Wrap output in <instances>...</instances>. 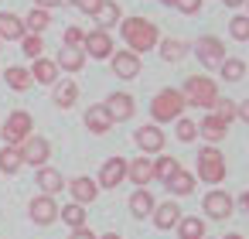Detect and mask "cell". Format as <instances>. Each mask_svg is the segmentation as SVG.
I'll list each match as a JSON object with an SVG mask.
<instances>
[{"instance_id": "6da1fadb", "label": "cell", "mask_w": 249, "mask_h": 239, "mask_svg": "<svg viewBox=\"0 0 249 239\" xmlns=\"http://www.w3.org/2000/svg\"><path fill=\"white\" fill-rule=\"evenodd\" d=\"M120 31H123V41L130 45L133 55H137V52H150V48L157 45V24H150V21H143V18H126Z\"/></svg>"}, {"instance_id": "7a4b0ae2", "label": "cell", "mask_w": 249, "mask_h": 239, "mask_svg": "<svg viewBox=\"0 0 249 239\" xmlns=\"http://www.w3.org/2000/svg\"><path fill=\"white\" fill-rule=\"evenodd\" d=\"M31 133H35V120H31V113H24V110H14V113L4 120V127H0L4 147H21Z\"/></svg>"}, {"instance_id": "3957f363", "label": "cell", "mask_w": 249, "mask_h": 239, "mask_svg": "<svg viewBox=\"0 0 249 239\" xmlns=\"http://www.w3.org/2000/svg\"><path fill=\"white\" fill-rule=\"evenodd\" d=\"M184 103L188 106H201V110H212L215 106V99H218V89H215V82L208 79V75H191L188 82H184Z\"/></svg>"}, {"instance_id": "277c9868", "label": "cell", "mask_w": 249, "mask_h": 239, "mask_svg": "<svg viewBox=\"0 0 249 239\" xmlns=\"http://www.w3.org/2000/svg\"><path fill=\"white\" fill-rule=\"evenodd\" d=\"M184 96L178 92V89H160L157 96H154V103H150V113H154V120L157 123H171V120H181V113H184Z\"/></svg>"}, {"instance_id": "5b68a950", "label": "cell", "mask_w": 249, "mask_h": 239, "mask_svg": "<svg viewBox=\"0 0 249 239\" xmlns=\"http://www.w3.org/2000/svg\"><path fill=\"white\" fill-rule=\"evenodd\" d=\"M198 178L208 181V184H218V181L225 178V157H222V150L205 147V150L198 154Z\"/></svg>"}, {"instance_id": "8992f818", "label": "cell", "mask_w": 249, "mask_h": 239, "mask_svg": "<svg viewBox=\"0 0 249 239\" xmlns=\"http://www.w3.org/2000/svg\"><path fill=\"white\" fill-rule=\"evenodd\" d=\"M21 157H24V164H31V167H45L48 157H52V144H48L45 137L31 133V137L21 144Z\"/></svg>"}, {"instance_id": "52a82bcc", "label": "cell", "mask_w": 249, "mask_h": 239, "mask_svg": "<svg viewBox=\"0 0 249 239\" xmlns=\"http://www.w3.org/2000/svg\"><path fill=\"white\" fill-rule=\"evenodd\" d=\"M28 215H31V222H38V225H52V222L58 219V202H55L52 195H38V198H31Z\"/></svg>"}, {"instance_id": "ba28073f", "label": "cell", "mask_w": 249, "mask_h": 239, "mask_svg": "<svg viewBox=\"0 0 249 239\" xmlns=\"http://www.w3.org/2000/svg\"><path fill=\"white\" fill-rule=\"evenodd\" d=\"M82 52H86L89 58H109V55H113V38H109V31H89L86 41H82Z\"/></svg>"}, {"instance_id": "9c48e42d", "label": "cell", "mask_w": 249, "mask_h": 239, "mask_svg": "<svg viewBox=\"0 0 249 239\" xmlns=\"http://www.w3.org/2000/svg\"><path fill=\"white\" fill-rule=\"evenodd\" d=\"M198 58H201L205 69H218L225 62V45L218 38H201L198 41Z\"/></svg>"}, {"instance_id": "30bf717a", "label": "cell", "mask_w": 249, "mask_h": 239, "mask_svg": "<svg viewBox=\"0 0 249 239\" xmlns=\"http://www.w3.org/2000/svg\"><path fill=\"white\" fill-rule=\"evenodd\" d=\"M120 181H126V161L123 157H109L99 171V188H120Z\"/></svg>"}, {"instance_id": "8fae6325", "label": "cell", "mask_w": 249, "mask_h": 239, "mask_svg": "<svg viewBox=\"0 0 249 239\" xmlns=\"http://www.w3.org/2000/svg\"><path fill=\"white\" fill-rule=\"evenodd\" d=\"M232 195L229 191H208L205 195V215L208 219H229L232 215Z\"/></svg>"}, {"instance_id": "7c38bea8", "label": "cell", "mask_w": 249, "mask_h": 239, "mask_svg": "<svg viewBox=\"0 0 249 239\" xmlns=\"http://www.w3.org/2000/svg\"><path fill=\"white\" fill-rule=\"evenodd\" d=\"M126 178H130L137 188H147V184L154 181V161H147V157L126 161Z\"/></svg>"}, {"instance_id": "4fadbf2b", "label": "cell", "mask_w": 249, "mask_h": 239, "mask_svg": "<svg viewBox=\"0 0 249 239\" xmlns=\"http://www.w3.org/2000/svg\"><path fill=\"white\" fill-rule=\"evenodd\" d=\"M103 106H106V113L113 116V123H116V120H130V116H133V96H126V92H113Z\"/></svg>"}, {"instance_id": "5bb4252c", "label": "cell", "mask_w": 249, "mask_h": 239, "mask_svg": "<svg viewBox=\"0 0 249 239\" xmlns=\"http://www.w3.org/2000/svg\"><path fill=\"white\" fill-rule=\"evenodd\" d=\"M133 140H137V147H140L143 154H157V150L164 147V133H160V127H140V130L133 133Z\"/></svg>"}, {"instance_id": "9a60e30c", "label": "cell", "mask_w": 249, "mask_h": 239, "mask_svg": "<svg viewBox=\"0 0 249 239\" xmlns=\"http://www.w3.org/2000/svg\"><path fill=\"white\" fill-rule=\"evenodd\" d=\"M69 191H72L75 205H89V202H96L99 184H96L92 178H72V181H69Z\"/></svg>"}, {"instance_id": "2e32d148", "label": "cell", "mask_w": 249, "mask_h": 239, "mask_svg": "<svg viewBox=\"0 0 249 239\" xmlns=\"http://www.w3.org/2000/svg\"><path fill=\"white\" fill-rule=\"evenodd\" d=\"M24 35L28 31H24V21L18 14H11V11L0 14V41H21Z\"/></svg>"}, {"instance_id": "e0dca14e", "label": "cell", "mask_w": 249, "mask_h": 239, "mask_svg": "<svg viewBox=\"0 0 249 239\" xmlns=\"http://www.w3.org/2000/svg\"><path fill=\"white\" fill-rule=\"evenodd\" d=\"M109 58H113V72H116L120 79H137L140 58H137L133 52H116V55H109Z\"/></svg>"}, {"instance_id": "ac0fdd59", "label": "cell", "mask_w": 249, "mask_h": 239, "mask_svg": "<svg viewBox=\"0 0 249 239\" xmlns=\"http://www.w3.org/2000/svg\"><path fill=\"white\" fill-rule=\"evenodd\" d=\"M38 188H41V195H58L62 188H65V178H62V171H55V167H38Z\"/></svg>"}, {"instance_id": "d6986e66", "label": "cell", "mask_w": 249, "mask_h": 239, "mask_svg": "<svg viewBox=\"0 0 249 239\" xmlns=\"http://www.w3.org/2000/svg\"><path fill=\"white\" fill-rule=\"evenodd\" d=\"M181 222V208L174 202H164V205H154V225L157 229H174Z\"/></svg>"}, {"instance_id": "ffe728a7", "label": "cell", "mask_w": 249, "mask_h": 239, "mask_svg": "<svg viewBox=\"0 0 249 239\" xmlns=\"http://www.w3.org/2000/svg\"><path fill=\"white\" fill-rule=\"evenodd\" d=\"M31 79H35V82H41V86H55V82H58V65H55L52 58H35Z\"/></svg>"}, {"instance_id": "44dd1931", "label": "cell", "mask_w": 249, "mask_h": 239, "mask_svg": "<svg viewBox=\"0 0 249 239\" xmlns=\"http://www.w3.org/2000/svg\"><path fill=\"white\" fill-rule=\"evenodd\" d=\"M86 127H89L92 133H109L113 116L106 113V106H89V110H86Z\"/></svg>"}, {"instance_id": "7402d4cb", "label": "cell", "mask_w": 249, "mask_h": 239, "mask_svg": "<svg viewBox=\"0 0 249 239\" xmlns=\"http://www.w3.org/2000/svg\"><path fill=\"white\" fill-rule=\"evenodd\" d=\"M4 79H7V86H11L14 92H28V89L35 86V79H31V69H21V65H11V69L4 72Z\"/></svg>"}, {"instance_id": "603a6c76", "label": "cell", "mask_w": 249, "mask_h": 239, "mask_svg": "<svg viewBox=\"0 0 249 239\" xmlns=\"http://www.w3.org/2000/svg\"><path fill=\"white\" fill-rule=\"evenodd\" d=\"M75 99H79V86H75L72 79H62V82H55V106H58V110H69V106H75Z\"/></svg>"}, {"instance_id": "cb8c5ba5", "label": "cell", "mask_w": 249, "mask_h": 239, "mask_svg": "<svg viewBox=\"0 0 249 239\" xmlns=\"http://www.w3.org/2000/svg\"><path fill=\"white\" fill-rule=\"evenodd\" d=\"M96 21H99V31H109L120 18H123V11H120V4H113V0H103V4H99V11L92 14Z\"/></svg>"}, {"instance_id": "d4e9b609", "label": "cell", "mask_w": 249, "mask_h": 239, "mask_svg": "<svg viewBox=\"0 0 249 239\" xmlns=\"http://www.w3.org/2000/svg\"><path fill=\"white\" fill-rule=\"evenodd\" d=\"M55 65L65 69V72H79V69L86 65V52H82V48H62L58 58H55Z\"/></svg>"}, {"instance_id": "484cf974", "label": "cell", "mask_w": 249, "mask_h": 239, "mask_svg": "<svg viewBox=\"0 0 249 239\" xmlns=\"http://www.w3.org/2000/svg\"><path fill=\"white\" fill-rule=\"evenodd\" d=\"M198 133H201L205 140H212V144H215V140H222V137L229 133V123H222V120L212 113V116H205V120L198 123Z\"/></svg>"}, {"instance_id": "4316f807", "label": "cell", "mask_w": 249, "mask_h": 239, "mask_svg": "<svg viewBox=\"0 0 249 239\" xmlns=\"http://www.w3.org/2000/svg\"><path fill=\"white\" fill-rule=\"evenodd\" d=\"M130 212H133L137 219L150 215V212H154V195H150L147 188H137V191L130 195Z\"/></svg>"}, {"instance_id": "83f0119b", "label": "cell", "mask_w": 249, "mask_h": 239, "mask_svg": "<svg viewBox=\"0 0 249 239\" xmlns=\"http://www.w3.org/2000/svg\"><path fill=\"white\" fill-rule=\"evenodd\" d=\"M21 167H24L21 147H4V150H0V171H4V174H18Z\"/></svg>"}, {"instance_id": "f1b7e54d", "label": "cell", "mask_w": 249, "mask_h": 239, "mask_svg": "<svg viewBox=\"0 0 249 239\" xmlns=\"http://www.w3.org/2000/svg\"><path fill=\"white\" fill-rule=\"evenodd\" d=\"M48 24H52V14L41 11V7H35V11L24 18V31H28V35H41V31H48Z\"/></svg>"}, {"instance_id": "f546056e", "label": "cell", "mask_w": 249, "mask_h": 239, "mask_svg": "<svg viewBox=\"0 0 249 239\" xmlns=\"http://www.w3.org/2000/svg\"><path fill=\"white\" fill-rule=\"evenodd\" d=\"M178 232H181V239H205V222L198 215H188L178 222Z\"/></svg>"}, {"instance_id": "4dcf8cb0", "label": "cell", "mask_w": 249, "mask_h": 239, "mask_svg": "<svg viewBox=\"0 0 249 239\" xmlns=\"http://www.w3.org/2000/svg\"><path fill=\"white\" fill-rule=\"evenodd\" d=\"M178 171H181L178 157H157V161H154V178H160L164 184H167V181H171Z\"/></svg>"}, {"instance_id": "1f68e13d", "label": "cell", "mask_w": 249, "mask_h": 239, "mask_svg": "<svg viewBox=\"0 0 249 239\" xmlns=\"http://www.w3.org/2000/svg\"><path fill=\"white\" fill-rule=\"evenodd\" d=\"M184 52H188V45H184V41H178V38L160 41V58H164V62H181V58H184Z\"/></svg>"}, {"instance_id": "d6a6232c", "label": "cell", "mask_w": 249, "mask_h": 239, "mask_svg": "<svg viewBox=\"0 0 249 239\" xmlns=\"http://www.w3.org/2000/svg\"><path fill=\"white\" fill-rule=\"evenodd\" d=\"M58 215H62V222H69L72 229H82L86 225V205H65V208H58Z\"/></svg>"}, {"instance_id": "836d02e7", "label": "cell", "mask_w": 249, "mask_h": 239, "mask_svg": "<svg viewBox=\"0 0 249 239\" xmlns=\"http://www.w3.org/2000/svg\"><path fill=\"white\" fill-rule=\"evenodd\" d=\"M218 72H222V79H225V82H239V79L246 75V65H242L239 58H225V62L218 65Z\"/></svg>"}, {"instance_id": "e575fe53", "label": "cell", "mask_w": 249, "mask_h": 239, "mask_svg": "<svg viewBox=\"0 0 249 239\" xmlns=\"http://www.w3.org/2000/svg\"><path fill=\"white\" fill-rule=\"evenodd\" d=\"M167 188H171L174 195H191V188H195V174H188V171H178V174L167 181Z\"/></svg>"}, {"instance_id": "d590c367", "label": "cell", "mask_w": 249, "mask_h": 239, "mask_svg": "<svg viewBox=\"0 0 249 239\" xmlns=\"http://www.w3.org/2000/svg\"><path fill=\"white\" fill-rule=\"evenodd\" d=\"M21 48H24V55H28V58H41L45 41H41V35H24V38H21Z\"/></svg>"}, {"instance_id": "8d00e7d4", "label": "cell", "mask_w": 249, "mask_h": 239, "mask_svg": "<svg viewBox=\"0 0 249 239\" xmlns=\"http://www.w3.org/2000/svg\"><path fill=\"white\" fill-rule=\"evenodd\" d=\"M212 110H215V116H218L222 123H232V120H235V103H232V99H222V96H218Z\"/></svg>"}, {"instance_id": "74e56055", "label": "cell", "mask_w": 249, "mask_h": 239, "mask_svg": "<svg viewBox=\"0 0 249 239\" xmlns=\"http://www.w3.org/2000/svg\"><path fill=\"white\" fill-rule=\"evenodd\" d=\"M229 31H232L235 41H249V18H246V14L232 18V21H229Z\"/></svg>"}, {"instance_id": "f35d334b", "label": "cell", "mask_w": 249, "mask_h": 239, "mask_svg": "<svg viewBox=\"0 0 249 239\" xmlns=\"http://www.w3.org/2000/svg\"><path fill=\"white\" fill-rule=\"evenodd\" d=\"M195 137H198V123H195V120H178V140L188 144V140H195Z\"/></svg>"}, {"instance_id": "ab89813d", "label": "cell", "mask_w": 249, "mask_h": 239, "mask_svg": "<svg viewBox=\"0 0 249 239\" xmlns=\"http://www.w3.org/2000/svg\"><path fill=\"white\" fill-rule=\"evenodd\" d=\"M82 41H86L82 28H65V48H82Z\"/></svg>"}, {"instance_id": "60d3db41", "label": "cell", "mask_w": 249, "mask_h": 239, "mask_svg": "<svg viewBox=\"0 0 249 239\" xmlns=\"http://www.w3.org/2000/svg\"><path fill=\"white\" fill-rule=\"evenodd\" d=\"M174 7H178L181 14H198V11H201V0H174Z\"/></svg>"}, {"instance_id": "b9f144b4", "label": "cell", "mask_w": 249, "mask_h": 239, "mask_svg": "<svg viewBox=\"0 0 249 239\" xmlns=\"http://www.w3.org/2000/svg\"><path fill=\"white\" fill-rule=\"evenodd\" d=\"M72 4L82 11V14H96L99 11V4H103V0H72Z\"/></svg>"}, {"instance_id": "7bdbcfd3", "label": "cell", "mask_w": 249, "mask_h": 239, "mask_svg": "<svg viewBox=\"0 0 249 239\" xmlns=\"http://www.w3.org/2000/svg\"><path fill=\"white\" fill-rule=\"evenodd\" d=\"M69 239H96V232L82 225V229H72V236H69Z\"/></svg>"}, {"instance_id": "ee69618b", "label": "cell", "mask_w": 249, "mask_h": 239, "mask_svg": "<svg viewBox=\"0 0 249 239\" xmlns=\"http://www.w3.org/2000/svg\"><path fill=\"white\" fill-rule=\"evenodd\" d=\"M235 116H239V120H242V123H249V99H246V103H239V106H235Z\"/></svg>"}, {"instance_id": "f6af8a7d", "label": "cell", "mask_w": 249, "mask_h": 239, "mask_svg": "<svg viewBox=\"0 0 249 239\" xmlns=\"http://www.w3.org/2000/svg\"><path fill=\"white\" fill-rule=\"evenodd\" d=\"M35 4H38L41 11H52V7H58V4H62V0H35Z\"/></svg>"}, {"instance_id": "bcb514c9", "label": "cell", "mask_w": 249, "mask_h": 239, "mask_svg": "<svg viewBox=\"0 0 249 239\" xmlns=\"http://www.w3.org/2000/svg\"><path fill=\"white\" fill-rule=\"evenodd\" d=\"M239 205H242V212H249V191H242V195H239Z\"/></svg>"}, {"instance_id": "7dc6e473", "label": "cell", "mask_w": 249, "mask_h": 239, "mask_svg": "<svg viewBox=\"0 0 249 239\" xmlns=\"http://www.w3.org/2000/svg\"><path fill=\"white\" fill-rule=\"evenodd\" d=\"M225 4H229V7H239V4H246V0H225Z\"/></svg>"}, {"instance_id": "c3c4849f", "label": "cell", "mask_w": 249, "mask_h": 239, "mask_svg": "<svg viewBox=\"0 0 249 239\" xmlns=\"http://www.w3.org/2000/svg\"><path fill=\"white\" fill-rule=\"evenodd\" d=\"M103 239H120V236H116V232H106V236H103Z\"/></svg>"}, {"instance_id": "681fc988", "label": "cell", "mask_w": 249, "mask_h": 239, "mask_svg": "<svg viewBox=\"0 0 249 239\" xmlns=\"http://www.w3.org/2000/svg\"><path fill=\"white\" fill-rule=\"evenodd\" d=\"M225 239H242V236H239V232H232V236H225Z\"/></svg>"}, {"instance_id": "f907efd6", "label": "cell", "mask_w": 249, "mask_h": 239, "mask_svg": "<svg viewBox=\"0 0 249 239\" xmlns=\"http://www.w3.org/2000/svg\"><path fill=\"white\" fill-rule=\"evenodd\" d=\"M164 4H174V0H164Z\"/></svg>"}]
</instances>
